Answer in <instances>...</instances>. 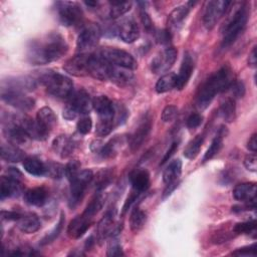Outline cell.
<instances>
[{
    "mask_svg": "<svg viewBox=\"0 0 257 257\" xmlns=\"http://www.w3.org/2000/svg\"><path fill=\"white\" fill-rule=\"evenodd\" d=\"M36 120L43 128L50 133L52 127L55 125L57 118L54 111L50 107L44 106L38 110L36 114Z\"/></svg>",
    "mask_w": 257,
    "mask_h": 257,
    "instance_id": "31",
    "label": "cell"
},
{
    "mask_svg": "<svg viewBox=\"0 0 257 257\" xmlns=\"http://www.w3.org/2000/svg\"><path fill=\"white\" fill-rule=\"evenodd\" d=\"M109 16L111 18H117L125 14L132 7V2L130 1H110Z\"/></svg>",
    "mask_w": 257,
    "mask_h": 257,
    "instance_id": "42",
    "label": "cell"
},
{
    "mask_svg": "<svg viewBox=\"0 0 257 257\" xmlns=\"http://www.w3.org/2000/svg\"><path fill=\"white\" fill-rule=\"evenodd\" d=\"M77 114H78V113H77L70 105H68V104H66V106L63 108V111H62L63 117H64L65 119H68V120L75 118Z\"/></svg>",
    "mask_w": 257,
    "mask_h": 257,
    "instance_id": "58",
    "label": "cell"
},
{
    "mask_svg": "<svg viewBox=\"0 0 257 257\" xmlns=\"http://www.w3.org/2000/svg\"><path fill=\"white\" fill-rule=\"evenodd\" d=\"M177 58V50L174 47H167L159 52L152 60L151 69L157 74L167 72L175 63Z\"/></svg>",
    "mask_w": 257,
    "mask_h": 257,
    "instance_id": "12",
    "label": "cell"
},
{
    "mask_svg": "<svg viewBox=\"0 0 257 257\" xmlns=\"http://www.w3.org/2000/svg\"><path fill=\"white\" fill-rule=\"evenodd\" d=\"M48 197V193L43 187H36L29 189L25 192L24 198L26 203L32 206H42L45 204Z\"/></svg>",
    "mask_w": 257,
    "mask_h": 257,
    "instance_id": "30",
    "label": "cell"
},
{
    "mask_svg": "<svg viewBox=\"0 0 257 257\" xmlns=\"http://www.w3.org/2000/svg\"><path fill=\"white\" fill-rule=\"evenodd\" d=\"M182 173V162L181 160L177 159L172 161L163 173V181L165 184H173L176 183L177 180L180 178Z\"/></svg>",
    "mask_w": 257,
    "mask_h": 257,
    "instance_id": "34",
    "label": "cell"
},
{
    "mask_svg": "<svg viewBox=\"0 0 257 257\" xmlns=\"http://www.w3.org/2000/svg\"><path fill=\"white\" fill-rule=\"evenodd\" d=\"M107 256H122L123 252L121 249V246L119 245V243L112 239L111 242L109 243L108 247H107V252H106Z\"/></svg>",
    "mask_w": 257,
    "mask_h": 257,
    "instance_id": "51",
    "label": "cell"
},
{
    "mask_svg": "<svg viewBox=\"0 0 257 257\" xmlns=\"http://www.w3.org/2000/svg\"><path fill=\"white\" fill-rule=\"evenodd\" d=\"M113 123H114V118L99 117L96 123V128H95L96 135H98L99 137H105L109 135L113 128Z\"/></svg>",
    "mask_w": 257,
    "mask_h": 257,
    "instance_id": "44",
    "label": "cell"
},
{
    "mask_svg": "<svg viewBox=\"0 0 257 257\" xmlns=\"http://www.w3.org/2000/svg\"><path fill=\"white\" fill-rule=\"evenodd\" d=\"M4 134L9 142L14 145L24 144L29 139L26 132L16 120L15 115H12L8 120H6L4 125Z\"/></svg>",
    "mask_w": 257,
    "mask_h": 257,
    "instance_id": "16",
    "label": "cell"
},
{
    "mask_svg": "<svg viewBox=\"0 0 257 257\" xmlns=\"http://www.w3.org/2000/svg\"><path fill=\"white\" fill-rule=\"evenodd\" d=\"M112 64L106 61L99 53L90 54L88 62V74L99 80L109 79Z\"/></svg>",
    "mask_w": 257,
    "mask_h": 257,
    "instance_id": "10",
    "label": "cell"
},
{
    "mask_svg": "<svg viewBox=\"0 0 257 257\" xmlns=\"http://www.w3.org/2000/svg\"><path fill=\"white\" fill-rule=\"evenodd\" d=\"M68 105H70L78 114H87L92 108V99H90L89 94L83 90H77L72 92L68 97Z\"/></svg>",
    "mask_w": 257,
    "mask_h": 257,
    "instance_id": "18",
    "label": "cell"
},
{
    "mask_svg": "<svg viewBox=\"0 0 257 257\" xmlns=\"http://www.w3.org/2000/svg\"><path fill=\"white\" fill-rule=\"evenodd\" d=\"M99 54L106 61H108L110 64L114 66H119V67L127 68L131 70L136 69L138 66V63L136 59L133 57V55L121 49L106 47L101 49Z\"/></svg>",
    "mask_w": 257,
    "mask_h": 257,
    "instance_id": "6",
    "label": "cell"
},
{
    "mask_svg": "<svg viewBox=\"0 0 257 257\" xmlns=\"http://www.w3.org/2000/svg\"><path fill=\"white\" fill-rule=\"evenodd\" d=\"M80 172V163L78 160L69 161L64 167V175L69 181H72Z\"/></svg>",
    "mask_w": 257,
    "mask_h": 257,
    "instance_id": "48",
    "label": "cell"
},
{
    "mask_svg": "<svg viewBox=\"0 0 257 257\" xmlns=\"http://www.w3.org/2000/svg\"><path fill=\"white\" fill-rule=\"evenodd\" d=\"M21 217V214L14 211H2L1 219L7 221H17Z\"/></svg>",
    "mask_w": 257,
    "mask_h": 257,
    "instance_id": "57",
    "label": "cell"
},
{
    "mask_svg": "<svg viewBox=\"0 0 257 257\" xmlns=\"http://www.w3.org/2000/svg\"><path fill=\"white\" fill-rule=\"evenodd\" d=\"M23 167L27 173L33 176L45 175V164L34 157H27L23 160Z\"/></svg>",
    "mask_w": 257,
    "mask_h": 257,
    "instance_id": "35",
    "label": "cell"
},
{
    "mask_svg": "<svg viewBox=\"0 0 257 257\" xmlns=\"http://www.w3.org/2000/svg\"><path fill=\"white\" fill-rule=\"evenodd\" d=\"M90 218L85 216L84 214H81L79 216H76L74 219H72L68 225L67 228V234L70 238L77 239L81 237L86 230L89 228L91 224Z\"/></svg>",
    "mask_w": 257,
    "mask_h": 257,
    "instance_id": "24",
    "label": "cell"
},
{
    "mask_svg": "<svg viewBox=\"0 0 257 257\" xmlns=\"http://www.w3.org/2000/svg\"><path fill=\"white\" fill-rule=\"evenodd\" d=\"M225 137V133H224V128L222 127L218 135L213 139L209 149L207 150V152L204 155L203 158V162H207L209 160H211L212 158H214L220 151V149L222 148V142H223V138Z\"/></svg>",
    "mask_w": 257,
    "mask_h": 257,
    "instance_id": "40",
    "label": "cell"
},
{
    "mask_svg": "<svg viewBox=\"0 0 257 257\" xmlns=\"http://www.w3.org/2000/svg\"><path fill=\"white\" fill-rule=\"evenodd\" d=\"M178 113V108L175 105H168L164 108L163 112H162V120L165 122L168 121H172Z\"/></svg>",
    "mask_w": 257,
    "mask_h": 257,
    "instance_id": "50",
    "label": "cell"
},
{
    "mask_svg": "<svg viewBox=\"0 0 257 257\" xmlns=\"http://www.w3.org/2000/svg\"><path fill=\"white\" fill-rule=\"evenodd\" d=\"M130 181L134 191L138 193H143L150 187V175L145 169L135 170L130 176Z\"/></svg>",
    "mask_w": 257,
    "mask_h": 257,
    "instance_id": "26",
    "label": "cell"
},
{
    "mask_svg": "<svg viewBox=\"0 0 257 257\" xmlns=\"http://www.w3.org/2000/svg\"><path fill=\"white\" fill-rule=\"evenodd\" d=\"M232 255L235 256H255L256 255V244L244 247V248H239L232 252Z\"/></svg>",
    "mask_w": 257,
    "mask_h": 257,
    "instance_id": "54",
    "label": "cell"
},
{
    "mask_svg": "<svg viewBox=\"0 0 257 257\" xmlns=\"http://www.w3.org/2000/svg\"><path fill=\"white\" fill-rule=\"evenodd\" d=\"M141 15V20H142V23L144 25V28L148 31V32H151L153 31L154 27H153V21L151 19V17L149 16V14L143 9L140 13Z\"/></svg>",
    "mask_w": 257,
    "mask_h": 257,
    "instance_id": "56",
    "label": "cell"
},
{
    "mask_svg": "<svg viewBox=\"0 0 257 257\" xmlns=\"http://www.w3.org/2000/svg\"><path fill=\"white\" fill-rule=\"evenodd\" d=\"M256 137L257 135L254 134L251 136V138L249 139L248 143H247V148L252 152V153H255L257 151V140H256Z\"/></svg>",
    "mask_w": 257,
    "mask_h": 257,
    "instance_id": "61",
    "label": "cell"
},
{
    "mask_svg": "<svg viewBox=\"0 0 257 257\" xmlns=\"http://www.w3.org/2000/svg\"><path fill=\"white\" fill-rule=\"evenodd\" d=\"M178 149V143H173L172 144V146L170 147V149L167 151V153H166V155L164 156V158H163V160H162V162H161V165H164L167 161H169V159L172 157V155L176 152V150Z\"/></svg>",
    "mask_w": 257,
    "mask_h": 257,
    "instance_id": "59",
    "label": "cell"
},
{
    "mask_svg": "<svg viewBox=\"0 0 257 257\" xmlns=\"http://www.w3.org/2000/svg\"><path fill=\"white\" fill-rule=\"evenodd\" d=\"M232 2L226 0H212L209 1L206 5L203 22L207 29H212L220 18L226 13L229 9V6Z\"/></svg>",
    "mask_w": 257,
    "mask_h": 257,
    "instance_id": "9",
    "label": "cell"
},
{
    "mask_svg": "<svg viewBox=\"0 0 257 257\" xmlns=\"http://www.w3.org/2000/svg\"><path fill=\"white\" fill-rule=\"evenodd\" d=\"M89 55L90 54L87 53H80L68 59L63 65L64 70L74 76H84L88 74Z\"/></svg>",
    "mask_w": 257,
    "mask_h": 257,
    "instance_id": "17",
    "label": "cell"
},
{
    "mask_svg": "<svg viewBox=\"0 0 257 257\" xmlns=\"http://www.w3.org/2000/svg\"><path fill=\"white\" fill-rule=\"evenodd\" d=\"M101 30L96 24H87L83 26L81 29L77 41H76V47L77 50L81 53H85L91 49H93L100 38Z\"/></svg>",
    "mask_w": 257,
    "mask_h": 257,
    "instance_id": "8",
    "label": "cell"
},
{
    "mask_svg": "<svg viewBox=\"0 0 257 257\" xmlns=\"http://www.w3.org/2000/svg\"><path fill=\"white\" fill-rule=\"evenodd\" d=\"M3 90H11L18 92H25L33 90L36 86L35 80L28 76L15 77L3 82Z\"/></svg>",
    "mask_w": 257,
    "mask_h": 257,
    "instance_id": "22",
    "label": "cell"
},
{
    "mask_svg": "<svg viewBox=\"0 0 257 257\" xmlns=\"http://www.w3.org/2000/svg\"><path fill=\"white\" fill-rule=\"evenodd\" d=\"M1 98L8 104L21 109V110H30L35 104V100L32 97L25 95L23 92L11 91V90H2Z\"/></svg>",
    "mask_w": 257,
    "mask_h": 257,
    "instance_id": "14",
    "label": "cell"
},
{
    "mask_svg": "<svg viewBox=\"0 0 257 257\" xmlns=\"http://www.w3.org/2000/svg\"><path fill=\"white\" fill-rule=\"evenodd\" d=\"M234 8V12L223 27V48L230 46L236 41L245 29L248 21V9L244 3H235Z\"/></svg>",
    "mask_w": 257,
    "mask_h": 257,
    "instance_id": "3",
    "label": "cell"
},
{
    "mask_svg": "<svg viewBox=\"0 0 257 257\" xmlns=\"http://www.w3.org/2000/svg\"><path fill=\"white\" fill-rule=\"evenodd\" d=\"M194 66H195L194 56L190 52H186L184 55L183 61L181 63L179 73L177 74V81H176L177 89L181 90L187 85V83L192 75V72L194 70Z\"/></svg>",
    "mask_w": 257,
    "mask_h": 257,
    "instance_id": "19",
    "label": "cell"
},
{
    "mask_svg": "<svg viewBox=\"0 0 257 257\" xmlns=\"http://www.w3.org/2000/svg\"><path fill=\"white\" fill-rule=\"evenodd\" d=\"M87 6H90V7H95L97 5V2L96 1H85L84 2Z\"/></svg>",
    "mask_w": 257,
    "mask_h": 257,
    "instance_id": "64",
    "label": "cell"
},
{
    "mask_svg": "<svg viewBox=\"0 0 257 257\" xmlns=\"http://www.w3.org/2000/svg\"><path fill=\"white\" fill-rule=\"evenodd\" d=\"M157 38H158V40H159L161 43H169V42H170V39H171V33H170L168 30L160 31V32L158 33Z\"/></svg>",
    "mask_w": 257,
    "mask_h": 257,
    "instance_id": "60",
    "label": "cell"
},
{
    "mask_svg": "<svg viewBox=\"0 0 257 257\" xmlns=\"http://www.w3.org/2000/svg\"><path fill=\"white\" fill-rule=\"evenodd\" d=\"M232 70L229 66H223L218 71L211 74L200 86L196 95V104L200 109H205L210 105L215 95L230 88L234 81Z\"/></svg>",
    "mask_w": 257,
    "mask_h": 257,
    "instance_id": "2",
    "label": "cell"
},
{
    "mask_svg": "<svg viewBox=\"0 0 257 257\" xmlns=\"http://www.w3.org/2000/svg\"><path fill=\"white\" fill-rule=\"evenodd\" d=\"M151 127H152V117L150 113H146L140 118L137 124V127L135 128V131L130 137V148L133 152L139 150V148L143 145L144 141L147 139V137L150 134Z\"/></svg>",
    "mask_w": 257,
    "mask_h": 257,
    "instance_id": "11",
    "label": "cell"
},
{
    "mask_svg": "<svg viewBox=\"0 0 257 257\" xmlns=\"http://www.w3.org/2000/svg\"><path fill=\"white\" fill-rule=\"evenodd\" d=\"M6 173H7V175H6V176L11 177V178H14V179H18V180H20V179H21V177H22L21 173H20L17 169H15V168H8V170L6 171Z\"/></svg>",
    "mask_w": 257,
    "mask_h": 257,
    "instance_id": "62",
    "label": "cell"
},
{
    "mask_svg": "<svg viewBox=\"0 0 257 257\" xmlns=\"http://www.w3.org/2000/svg\"><path fill=\"white\" fill-rule=\"evenodd\" d=\"M190 10V6L188 4L185 5H181L176 7L171 14L169 15L168 18V25H169V29L168 31L171 33L172 30H178L180 28V26L182 25L183 21L186 19L188 13Z\"/></svg>",
    "mask_w": 257,
    "mask_h": 257,
    "instance_id": "28",
    "label": "cell"
},
{
    "mask_svg": "<svg viewBox=\"0 0 257 257\" xmlns=\"http://www.w3.org/2000/svg\"><path fill=\"white\" fill-rule=\"evenodd\" d=\"M112 171L110 169H102L97 172L95 176H93L94 180V187L97 192H101L103 189H105L112 181Z\"/></svg>",
    "mask_w": 257,
    "mask_h": 257,
    "instance_id": "37",
    "label": "cell"
},
{
    "mask_svg": "<svg viewBox=\"0 0 257 257\" xmlns=\"http://www.w3.org/2000/svg\"><path fill=\"white\" fill-rule=\"evenodd\" d=\"M244 166L248 171L256 172L257 171V157L255 153L249 154L244 159Z\"/></svg>",
    "mask_w": 257,
    "mask_h": 257,
    "instance_id": "53",
    "label": "cell"
},
{
    "mask_svg": "<svg viewBox=\"0 0 257 257\" xmlns=\"http://www.w3.org/2000/svg\"><path fill=\"white\" fill-rule=\"evenodd\" d=\"M105 202V196L101 193L98 192L89 202V204L86 206L84 212L82 214H84L85 216H87L88 218L92 219L93 216L95 214H97L99 212V210L102 208L103 204Z\"/></svg>",
    "mask_w": 257,
    "mask_h": 257,
    "instance_id": "38",
    "label": "cell"
},
{
    "mask_svg": "<svg viewBox=\"0 0 257 257\" xmlns=\"http://www.w3.org/2000/svg\"><path fill=\"white\" fill-rule=\"evenodd\" d=\"M147 222V214L140 208H135L130 217L131 229L134 232H139L143 229Z\"/></svg>",
    "mask_w": 257,
    "mask_h": 257,
    "instance_id": "41",
    "label": "cell"
},
{
    "mask_svg": "<svg viewBox=\"0 0 257 257\" xmlns=\"http://www.w3.org/2000/svg\"><path fill=\"white\" fill-rule=\"evenodd\" d=\"M92 127V120L91 117L87 114H83L79 120L77 121V131L81 135H86L90 132Z\"/></svg>",
    "mask_w": 257,
    "mask_h": 257,
    "instance_id": "49",
    "label": "cell"
},
{
    "mask_svg": "<svg viewBox=\"0 0 257 257\" xmlns=\"http://www.w3.org/2000/svg\"><path fill=\"white\" fill-rule=\"evenodd\" d=\"M234 232L236 234H252L256 233V221H247V222H242L238 223L234 227Z\"/></svg>",
    "mask_w": 257,
    "mask_h": 257,
    "instance_id": "47",
    "label": "cell"
},
{
    "mask_svg": "<svg viewBox=\"0 0 257 257\" xmlns=\"http://www.w3.org/2000/svg\"><path fill=\"white\" fill-rule=\"evenodd\" d=\"M202 120H203V116L201 114L197 112L192 113L187 118V126L189 128H196L202 123Z\"/></svg>",
    "mask_w": 257,
    "mask_h": 257,
    "instance_id": "55",
    "label": "cell"
},
{
    "mask_svg": "<svg viewBox=\"0 0 257 257\" xmlns=\"http://www.w3.org/2000/svg\"><path fill=\"white\" fill-rule=\"evenodd\" d=\"M204 142V138L202 135L196 136L186 147L184 150V156L188 159H195L200 152L202 144Z\"/></svg>",
    "mask_w": 257,
    "mask_h": 257,
    "instance_id": "43",
    "label": "cell"
},
{
    "mask_svg": "<svg viewBox=\"0 0 257 257\" xmlns=\"http://www.w3.org/2000/svg\"><path fill=\"white\" fill-rule=\"evenodd\" d=\"M176 81H177V74L174 72H170L167 74H164L160 77V79L156 83V91L158 93H164L167 91H170L171 89L176 87Z\"/></svg>",
    "mask_w": 257,
    "mask_h": 257,
    "instance_id": "36",
    "label": "cell"
},
{
    "mask_svg": "<svg viewBox=\"0 0 257 257\" xmlns=\"http://www.w3.org/2000/svg\"><path fill=\"white\" fill-rule=\"evenodd\" d=\"M133 78H134V75H133V72L131 69L112 65L109 79L112 82H114L115 84H117L119 86L126 85L133 80Z\"/></svg>",
    "mask_w": 257,
    "mask_h": 257,
    "instance_id": "33",
    "label": "cell"
},
{
    "mask_svg": "<svg viewBox=\"0 0 257 257\" xmlns=\"http://www.w3.org/2000/svg\"><path fill=\"white\" fill-rule=\"evenodd\" d=\"M22 184L20 180L8 176H2L0 181L1 199L8 197H17L22 192Z\"/></svg>",
    "mask_w": 257,
    "mask_h": 257,
    "instance_id": "21",
    "label": "cell"
},
{
    "mask_svg": "<svg viewBox=\"0 0 257 257\" xmlns=\"http://www.w3.org/2000/svg\"><path fill=\"white\" fill-rule=\"evenodd\" d=\"M93 174L90 170H83L78 173V175L70 181V198L69 206L74 208L83 198L84 192L87 186L92 182Z\"/></svg>",
    "mask_w": 257,
    "mask_h": 257,
    "instance_id": "5",
    "label": "cell"
},
{
    "mask_svg": "<svg viewBox=\"0 0 257 257\" xmlns=\"http://www.w3.org/2000/svg\"><path fill=\"white\" fill-rule=\"evenodd\" d=\"M114 215H115V211L110 210L98 222L96 233H97V238L99 240H102L108 236L114 237L116 234L120 232L121 226L115 223Z\"/></svg>",
    "mask_w": 257,
    "mask_h": 257,
    "instance_id": "15",
    "label": "cell"
},
{
    "mask_svg": "<svg viewBox=\"0 0 257 257\" xmlns=\"http://www.w3.org/2000/svg\"><path fill=\"white\" fill-rule=\"evenodd\" d=\"M64 175V167L58 163L48 162L45 164V176L52 179H60Z\"/></svg>",
    "mask_w": 257,
    "mask_h": 257,
    "instance_id": "46",
    "label": "cell"
},
{
    "mask_svg": "<svg viewBox=\"0 0 257 257\" xmlns=\"http://www.w3.org/2000/svg\"><path fill=\"white\" fill-rule=\"evenodd\" d=\"M63 224H64V215H63V213H61L58 223L45 237L42 238V240L40 241V245H47V244L53 242L58 237V235L60 234V232L62 230V227H63Z\"/></svg>",
    "mask_w": 257,
    "mask_h": 257,
    "instance_id": "45",
    "label": "cell"
},
{
    "mask_svg": "<svg viewBox=\"0 0 257 257\" xmlns=\"http://www.w3.org/2000/svg\"><path fill=\"white\" fill-rule=\"evenodd\" d=\"M40 220L35 214H24L21 215V217L17 220V226L18 228L27 234L34 233L39 230L40 228Z\"/></svg>",
    "mask_w": 257,
    "mask_h": 257,
    "instance_id": "29",
    "label": "cell"
},
{
    "mask_svg": "<svg viewBox=\"0 0 257 257\" xmlns=\"http://www.w3.org/2000/svg\"><path fill=\"white\" fill-rule=\"evenodd\" d=\"M52 148L54 152L57 153L61 158H67L73 153L75 149V143L70 137L61 135L53 141Z\"/></svg>",
    "mask_w": 257,
    "mask_h": 257,
    "instance_id": "25",
    "label": "cell"
},
{
    "mask_svg": "<svg viewBox=\"0 0 257 257\" xmlns=\"http://www.w3.org/2000/svg\"><path fill=\"white\" fill-rule=\"evenodd\" d=\"M256 191L255 183H242L234 188L233 197L238 201L248 202L256 199Z\"/></svg>",
    "mask_w": 257,
    "mask_h": 257,
    "instance_id": "27",
    "label": "cell"
},
{
    "mask_svg": "<svg viewBox=\"0 0 257 257\" xmlns=\"http://www.w3.org/2000/svg\"><path fill=\"white\" fill-rule=\"evenodd\" d=\"M231 91L235 97H243L245 93V85L241 80H234L230 86Z\"/></svg>",
    "mask_w": 257,
    "mask_h": 257,
    "instance_id": "52",
    "label": "cell"
},
{
    "mask_svg": "<svg viewBox=\"0 0 257 257\" xmlns=\"http://www.w3.org/2000/svg\"><path fill=\"white\" fill-rule=\"evenodd\" d=\"M57 13L60 22L65 26H74L82 20V10L76 2H58Z\"/></svg>",
    "mask_w": 257,
    "mask_h": 257,
    "instance_id": "7",
    "label": "cell"
},
{
    "mask_svg": "<svg viewBox=\"0 0 257 257\" xmlns=\"http://www.w3.org/2000/svg\"><path fill=\"white\" fill-rule=\"evenodd\" d=\"M1 157L6 162L17 163L24 160V153L14 144H3L1 146Z\"/></svg>",
    "mask_w": 257,
    "mask_h": 257,
    "instance_id": "32",
    "label": "cell"
},
{
    "mask_svg": "<svg viewBox=\"0 0 257 257\" xmlns=\"http://www.w3.org/2000/svg\"><path fill=\"white\" fill-rule=\"evenodd\" d=\"M18 123L23 127L30 139L36 141H44L47 139L49 132L43 128L35 119L26 115H15Z\"/></svg>",
    "mask_w": 257,
    "mask_h": 257,
    "instance_id": "13",
    "label": "cell"
},
{
    "mask_svg": "<svg viewBox=\"0 0 257 257\" xmlns=\"http://www.w3.org/2000/svg\"><path fill=\"white\" fill-rule=\"evenodd\" d=\"M41 82L46 90L53 96L59 98H68L73 92V83L65 75L56 72H46L41 76Z\"/></svg>",
    "mask_w": 257,
    "mask_h": 257,
    "instance_id": "4",
    "label": "cell"
},
{
    "mask_svg": "<svg viewBox=\"0 0 257 257\" xmlns=\"http://www.w3.org/2000/svg\"><path fill=\"white\" fill-rule=\"evenodd\" d=\"M117 33L121 40L126 43H133L140 37V28L134 19L126 18L119 23Z\"/></svg>",
    "mask_w": 257,
    "mask_h": 257,
    "instance_id": "20",
    "label": "cell"
},
{
    "mask_svg": "<svg viewBox=\"0 0 257 257\" xmlns=\"http://www.w3.org/2000/svg\"><path fill=\"white\" fill-rule=\"evenodd\" d=\"M248 63L251 67H255L256 63H257V57H256V47H254L251 51V53L249 54V58H248Z\"/></svg>",
    "mask_w": 257,
    "mask_h": 257,
    "instance_id": "63",
    "label": "cell"
},
{
    "mask_svg": "<svg viewBox=\"0 0 257 257\" xmlns=\"http://www.w3.org/2000/svg\"><path fill=\"white\" fill-rule=\"evenodd\" d=\"M92 108L99 117L114 118V105L106 95H97L92 99Z\"/></svg>",
    "mask_w": 257,
    "mask_h": 257,
    "instance_id": "23",
    "label": "cell"
},
{
    "mask_svg": "<svg viewBox=\"0 0 257 257\" xmlns=\"http://www.w3.org/2000/svg\"><path fill=\"white\" fill-rule=\"evenodd\" d=\"M67 49V43L60 34L49 33L32 40L27 47L26 56L31 64L42 65L58 60Z\"/></svg>",
    "mask_w": 257,
    "mask_h": 257,
    "instance_id": "1",
    "label": "cell"
},
{
    "mask_svg": "<svg viewBox=\"0 0 257 257\" xmlns=\"http://www.w3.org/2000/svg\"><path fill=\"white\" fill-rule=\"evenodd\" d=\"M220 115L225 121L231 122L235 118V112H236V105H235V99L234 98H226L220 105L219 109Z\"/></svg>",
    "mask_w": 257,
    "mask_h": 257,
    "instance_id": "39",
    "label": "cell"
}]
</instances>
